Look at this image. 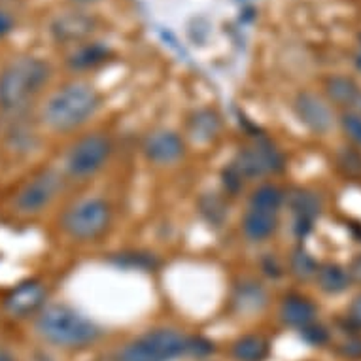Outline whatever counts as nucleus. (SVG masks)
I'll return each mask as SVG.
<instances>
[{"label":"nucleus","mask_w":361,"mask_h":361,"mask_svg":"<svg viewBox=\"0 0 361 361\" xmlns=\"http://www.w3.org/2000/svg\"><path fill=\"white\" fill-rule=\"evenodd\" d=\"M219 118L214 110H199L188 121V133L195 142H210L218 137Z\"/></svg>","instance_id":"6ab92c4d"},{"label":"nucleus","mask_w":361,"mask_h":361,"mask_svg":"<svg viewBox=\"0 0 361 361\" xmlns=\"http://www.w3.org/2000/svg\"><path fill=\"white\" fill-rule=\"evenodd\" d=\"M46 305H48V286L40 279L21 280L12 286L2 299L4 312L13 320L35 318Z\"/></svg>","instance_id":"1a4fd4ad"},{"label":"nucleus","mask_w":361,"mask_h":361,"mask_svg":"<svg viewBox=\"0 0 361 361\" xmlns=\"http://www.w3.org/2000/svg\"><path fill=\"white\" fill-rule=\"evenodd\" d=\"M341 125H343V130L346 133V137L352 140V142L361 148V116L354 112L343 114L341 118Z\"/></svg>","instance_id":"a878e982"},{"label":"nucleus","mask_w":361,"mask_h":361,"mask_svg":"<svg viewBox=\"0 0 361 361\" xmlns=\"http://www.w3.org/2000/svg\"><path fill=\"white\" fill-rule=\"evenodd\" d=\"M188 348L190 335L172 327H157L123 344L114 361H176L188 357Z\"/></svg>","instance_id":"20e7f679"},{"label":"nucleus","mask_w":361,"mask_h":361,"mask_svg":"<svg viewBox=\"0 0 361 361\" xmlns=\"http://www.w3.org/2000/svg\"><path fill=\"white\" fill-rule=\"evenodd\" d=\"M314 282H316L318 288H320L324 293H327V295H341V293H344V291L350 288V284H352L348 269H344V267L338 265V263H331V261L318 265Z\"/></svg>","instance_id":"dca6fc26"},{"label":"nucleus","mask_w":361,"mask_h":361,"mask_svg":"<svg viewBox=\"0 0 361 361\" xmlns=\"http://www.w3.org/2000/svg\"><path fill=\"white\" fill-rule=\"evenodd\" d=\"M106 57L108 49L99 46V44H93V46H85V48L74 51L68 59V65H71L72 71H89V68H95L97 65L104 63Z\"/></svg>","instance_id":"412c9836"},{"label":"nucleus","mask_w":361,"mask_h":361,"mask_svg":"<svg viewBox=\"0 0 361 361\" xmlns=\"http://www.w3.org/2000/svg\"><path fill=\"white\" fill-rule=\"evenodd\" d=\"M51 68L40 57L21 55L0 68V112L21 116L48 87Z\"/></svg>","instance_id":"f257e3e1"},{"label":"nucleus","mask_w":361,"mask_h":361,"mask_svg":"<svg viewBox=\"0 0 361 361\" xmlns=\"http://www.w3.org/2000/svg\"><path fill=\"white\" fill-rule=\"evenodd\" d=\"M299 331H301L302 341L310 344V346H324V344L329 343V331L320 324H316V322L308 324L307 327H302Z\"/></svg>","instance_id":"b1692460"},{"label":"nucleus","mask_w":361,"mask_h":361,"mask_svg":"<svg viewBox=\"0 0 361 361\" xmlns=\"http://www.w3.org/2000/svg\"><path fill=\"white\" fill-rule=\"evenodd\" d=\"M271 354V343L259 333H248L231 344L235 361H265Z\"/></svg>","instance_id":"f3484780"},{"label":"nucleus","mask_w":361,"mask_h":361,"mask_svg":"<svg viewBox=\"0 0 361 361\" xmlns=\"http://www.w3.org/2000/svg\"><path fill=\"white\" fill-rule=\"evenodd\" d=\"M280 214L267 212V210H257V208H246L243 216V235L244 238L252 244L267 243L269 238L274 237L279 231Z\"/></svg>","instance_id":"4468645a"},{"label":"nucleus","mask_w":361,"mask_h":361,"mask_svg":"<svg viewBox=\"0 0 361 361\" xmlns=\"http://www.w3.org/2000/svg\"><path fill=\"white\" fill-rule=\"evenodd\" d=\"M114 152L112 138L106 133H89L72 144L65 155L63 174L76 182L93 178L106 166Z\"/></svg>","instance_id":"423d86ee"},{"label":"nucleus","mask_w":361,"mask_h":361,"mask_svg":"<svg viewBox=\"0 0 361 361\" xmlns=\"http://www.w3.org/2000/svg\"><path fill=\"white\" fill-rule=\"evenodd\" d=\"M326 91L327 97H329V101L344 108L355 106L361 99L357 83H355L354 80H350V78L344 76L329 78L326 83Z\"/></svg>","instance_id":"aec40b11"},{"label":"nucleus","mask_w":361,"mask_h":361,"mask_svg":"<svg viewBox=\"0 0 361 361\" xmlns=\"http://www.w3.org/2000/svg\"><path fill=\"white\" fill-rule=\"evenodd\" d=\"M65 185V174L57 169H42L25 182L13 197V210L21 216H36L51 207Z\"/></svg>","instance_id":"6e6552de"},{"label":"nucleus","mask_w":361,"mask_h":361,"mask_svg":"<svg viewBox=\"0 0 361 361\" xmlns=\"http://www.w3.org/2000/svg\"><path fill=\"white\" fill-rule=\"evenodd\" d=\"M261 271H263V274H267L269 279L273 280L280 279L284 274V269H282V265H280L279 259L274 255H269V257L261 261Z\"/></svg>","instance_id":"cd10ccee"},{"label":"nucleus","mask_w":361,"mask_h":361,"mask_svg":"<svg viewBox=\"0 0 361 361\" xmlns=\"http://www.w3.org/2000/svg\"><path fill=\"white\" fill-rule=\"evenodd\" d=\"M286 204V193L280 185L273 182H263L255 185L250 193L248 207L257 208V210H267V212L280 214L282 207Z\"/></svg>","instance_id":"a211bd4d"},{"label":"nucleus","mask_w":361,"mask_h":361,"mask_svg":"<svg viewBox=\"0 0 361 361\" xmlns=\"http://www.w3.org/2000/svg\"><path fill=\"white\" fill-rule=\"evenodd\" d=\"M297 119L301 121L308 130H312L316 135H326L333 127V110L322 97L302 91L295 97L293 102Z\"/></svg>","instance_id":"f8f14e48"},{"label":"nucleus","mask_w":361,"mask_h":361,"mask_svg":"<svg viewBox=\"0 0 361 361\" xmlns=\"http://www.w3.org/2000/svg\"><path fill=\"white\" fill-rule=\"evenodd\" d=\"M286 204L288 210L293 216V225H291V231L299 240L307 238L310 231L314 229V221L316 218H320L322 212V202L316 193L308 190H301L297 188L286 195Z\"/></svg>","instance_id":"9b49d317"},{"label":"nucleus","mask_w":361,"mask_h":361,"mask_svg":"<svg viewBox=\"0 0 361 361\" xmlns=\"http://www.w3.org/2000/svg\"><path fill=\"white\" fill-rule=\"evenodd\" d=\"M13 25H16V21H13L12 13L0 10V40H2L4 36H8L10 32H12Z\"/></svg>","instance_id":"c85d7f7f"},{"label":"nucleus","mask_w":361,"mask_h":361,"mask_svg":"<svg viewBox=\"0 0 361 361\" xmlns=\"http://www.w3.org/2000/svg\"><path fill=\"white\" fill-rule=\"evenodd\" d=\"M348 314L350 322H352L357 329H361V295H357L354 301H352V305H350L348 308Z\"/></svg>","instance_id":"c756f323"},{"label":"nucleus","mask_w":361,"mask_h":361,"mask_svg":"<svg viewBox=\"0 0 361 361\" xmlns=\"http://www.w3.org/2000/svg\"><path fill=\"white\" fill-rule=\"evenodd\" d=\"M357 106H360V110H361V99H360V102H357Z\"/></svg>","instance_id":"473e14b6"},{"label":"nucleus","mask_w":361,"mask_h":361,"mask_svg":"<svg viewBox=\"0 0 361 361\" xmlns=\"http://www.w3.org/2000/svg\"><path fill=\"white\" fill-rule=\"evenodd\" d=\"M316 305L310 299L299 295V293H290L286 295L280 302L279 316L284 326L295 327V329H302L308 324L316 322Z\"/></svg>","instance_id":"2eb2a0df"},{"label":"nucleus","mask_w":361,"mask_h":361,"mask_svg":"<svg viewBox=\"0 0 361 361\" xmlns=\"http://www.w3.org/2000/svg\"><path fill=\"white\" fill-rule=\"evenodd\" d=\"M338 352L348 360H361V337H350L346 338L341 346Z\"/></svg>","instance_id":"bb28decb"},{"label":"nucleus","mask_w":361,"mask_h":361,"mask_svg":"<svg viewBox=\"0 0 361 361\" xmlns=\"http://www.w3.org/2000/svg\"><path fill=\"white\" fill-rule=\"evenodd\" d=\"M348 274H350V280H352V282H355V284L361 286V254L357 255V257H354V261L350 263Z\"/></svg>","instance_id":"7c9ffc66"},{"label":"nucleus","mask_w":361,"mask_h":361,"mask_svg":"<svg viewBox=\"0 0 361 361\" xmlns=\"http://www.w3.org/2000/svg\"><path fill=\"white\" fill-rule=\"evenodd\" d=\"M0 361H16V357H13L8 350L0 348Z\"/></svg>","instance_id":"2f4dec72"},{"label":"nucleus","mask_w":361,"mask_h":361,"mask_svg":"<svg viewBox=\"0 0 361 361\" xmlns=\"http://www.w3.org/2000/svg\"><path fill=\"white\" fill-rule=\"evenodd\" d=\"M36 335L49 346L82 350L95 344L102 329L85 314L66 302H51L35 316Z\"/></svg>","instance_id":"f03ea898"},{"label":"nucleus","mask_w":361,"mask_h":361,"mask_svg":"<svg viewBox=\"0 0 361 361\" xmlns=\"http://www.w3.org/2000/svg\"><path fill=\"white\" fill-rule=\"evenodd\" d=\"M61 229L76 243H95L112 225V207L104 197L78 199L61 216Z\"/></svg>","instance_id":"39448f33"},{"label":"nucleus","mask_w":361,"mask_h":361,"mask_svg":"<svg viewBox=\"0 0 361 361\" xmlns=\"http://www.w3.org/2000/svg\"><path fill=\"white\" fill-rule=\"evenodd\" d=\"M267 305H269V291L259 280L243 279L233 288L231 307L237 314L252 316L261 312Z\"/></svg>","instance_id":"ddd939ff"},{"label":"nucleus","mask_w":361,"mask_h":361,"mask_svg":"<svg viewBox=\"0 0 361 361\" xmlns=\"http://www.w3.org/2000/svg\"><path fill=\"white\" fill-rule=\"evenodd\" d=\"M229 165L248 184L254 180L280 174L286 169V159L284 154L271 140L257 138L248 146L238 149Z\"/></svg>","instance_id":"0eeeda50"},{"label":"nucleus","mask_w":361,"mask_h":361,"mask_svg":"<svg viewBox=\"0 0 361 361\" xmlns=\"http://www.w3.org/2000/svg\"><path fill=\"white\" fill-rule=\"evenodd\" d=\"M318 271V261L314 259L312 255L308 254L307 250L299 246L291 252L290 255V273L301 282H308L314 280Z\"/></svg>","instance_id":"4be33fe9"},{"label":"nucleus","mask_w":361,"mask_h":361,"mask_svg":"<svg viewBox=\"0 0 361 361\" xmlns=\"http://www.w3.org/2000/svg\"><path fill=\"white\" fill-rule=\"evenodd\" d=\"M144 157L157 166L176 165L185 154L184 138L172 129H155L144 138Z\"/></svg>","instance_id":"9d476101"},{"label":"nucleus","mask_w":361,"mask_h":361,"mask_svg":"<svg viewBox=\"0 0 361 361\" xmlns=\"http://www.w3.org/2000/svg\"><path fill=\"white\" fill-rule=\"evenodd\" d=\"M102 106V97L91 83L71 82L61 85L40 108L42 123L54 133H72L93 119Z\"/></svg>","instance_id":"7ed1b4c3"},{"label":"nucleus","mask_w":361,"mask_h":361,"mask_svg":"<svg viewBox=\"0 0 361 361\" xmlns=\"http://www.w3.org/2000/svg\"><path fill=\"white\" fill-rule=\"evenodd\" d=\"M114 263L118 267H125L129 271H155L159 267L157 257L146 252H123V254L114 255Z\"/></svg>","instance_id":"5701e85b"},{"label":"nucleus","mask_w":361,"mask_h":361,"mask_svg":"<svg viewBox=\"0 0 361 361\" xmlns=\"http://www.w3.org/2000/svg\"><path fill=\"white\" fill-rule=\"evenodd\" d=\"M338 166L343 169L348 176H361V154L354 152V149L344 148L338 154Z\"/></svg>","instance_id":"393cba45"}]
</instances>
